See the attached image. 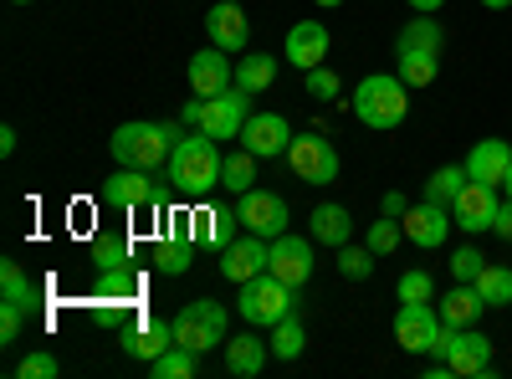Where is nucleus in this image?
Returning <instances> with one entry per match:
<instances>
[{
	"label": "nucleus",
	"instance_id": "nucleus-1",
	"mask_svg": "<svg viewBox=\"0 0 512 379\" xmlns=\"http://www.w3.org/2000/svg\"><path fill=\"white\" fill-rule=\"evenodd\" d=\"M221 139H210V134H185L175 149H169V164H164V175H169V185H175L180 195H210L221 185V149H216Z\"/></svg>",
	"mask_w": 512,
	"mask_h": 379
},
{
	"label": "nucleus",
	"instance_id": "nucleus-2",
	"mask_svg": "<svg viewBox=\"0 0 512 379\" xmlns=\"http://www.w3.org/2000/svg\"><path fill=\"white\" fill-rule=\"evenodd\" d=\"M410 113V98H405V82L390 77V72H369L359 88H354V118L364 123V129H379V134H390L400 129Z\"/></svg>",
	"mask_w": 512,
	"mask_h": 379
},
{
	"label": "nucleus",
	"instance_id": "nucleus-3",
	"mask_svg": "<svg viewBox=\"0 0 512 379\" xmlns=\"http://www.w3.org/2000/svg\"><path fill=\"white\" fill-rule=\"evenodd\" d=\"M108 149H113V159L118 164H128V170H164L169 164V134H164V123H123V129H113V139H108Z\"/></svg>",
	"mask_w": 512,
	"mask_h": 379
},
{
	"label": "nucleus",
	"instance_id": "nucleus-4",
	"mask_svg": "<svg viewBox=\"0 0 512 379\" xmlns=\"http://www.w3.org/2000/svg\"><path fill=\"white\" fill-rule=\"evenodd\" d=\"M169 323H175V344H185V349H195V354H205V349H216V344L231 339V313H226L216 298L185 303Z\"/></svg>",
	"mask_w": 512,
	"mask_h": 379
},
{
	"label": "nucleus",
	"instance_id": "nucleus-5",
	"mask_svg": "<svg viewBox=\"0 0 512 379\" xmlns=\"http://www.w3.org/2000/svg\"><path fill=\"white\" fill-rule=\"evenodd\" d=\"M292 292H297V287H287L282 277L262 272V277L241 282L236 308H241V318H246L251 328H272V323H282L287 313H297V298H292Z\"/></svg>",
	"mask_w": 512,
	"mask_h": 379
},
{
	"label": "nucleus",
	"instance_id": "nucleus-6",
	"mask_svg": "<svg viewBox=\"0 0 512 379\" xmlns=\"http://www.w3.org/2000/svg\"><path fill=\"white\" fill-rule=\"evenodd\" d=\"M431 354H436V359H446L456 379H477V374H487V369H492V339H487V333H477V328L441 323L436 349H431Z\"/></svg>",
	"mask_w": 512,
	"mask_h": 379
},
{
	"label": "nucleus",
	"instance_id": "nucleus-7",
	"mask_svg": "<svg viewBox=\"0 0 512 379\" xmlns=\"http://www.w3.org/2000/svg\"><path fill=\"white\" fill-rule=\"evenodd\" d=\"M287 164L303 185H333L338 180V149L313 129V134H292L287 144Z\"/></svg>",
	"mask_w": 512,
	"mask_h": 379
},
{
	"label": "nucleus",
	"instance_id": "nucleus-8",
	"mask_svg": "<svg viewBox=\"0 0 512 379\" xmlns=\"http://www.w3.org/2000/svg\"><path fill=\"white\" fill-rule=\"evenodd\" d=\"M246 118H251V93H241V88L200 98V134H210V139H241Z\"/></svg>",
	"mask_w": 512,
	"mask_h": 379
},
{
	"label": "nucleus",
	"instance_id": "nucleus-9",
	"mask_svg": "<svg viewBox=\"0 0 512 379\" xmlns=\"http://www.w3.org/2000/svg\"><path fill=\"white\" fill-rule=\"evenodd\" d=\"M236 216H241V226H246V231L277 241V236L287 231V200H282V195H272V190H256V185H251L246 195H236Z\"/></svg>",
	"mask_w": 512,
	"mask_h": 379
},
{
	"label": "nucleus",
	"instance_id": "nucleus-10",
	"mask_svg": "<svg viewBox=\"0 0 512 379\" xmlns=\"http://www.w3.org/2000/svg\"><path fill=\"white\" fill-rule=\"evenodd\" d=\"M267 272L282 277L287 287H303L313 277V236H277L267 241Z\"/></svg>",
	"mask_w": 512,
	"mask_h": 379
},
{
	"label": "nucleus",
	"instance_id": "nucleus-11",
	"mask_svg": "<svg viewBox=\"0 0 512 379\" xmlns=\"http://www.w3.org/2000/svg\"><path fill=\"white\" fill-rule=\"evenodd\" d=\"M436 333H441V313L431 303H400V313H395V344L405 354H431Z\"/></svg>",
	"mask_w": 512,
	"mask_h": 379
},
{
	"label": "nucleus",
	"instance_id": "nucleus-12",
	"mask_svg": "<svg viewBox=\"0 0 512 379\" xmlns=\"http://www.w3.org/2000/svg\"><path fill=\"white\" fill-rule=\"evenodd\" d=\"M400 226H405V241L410 246H420V251H436V246H446V236H451V210L446 205H431V200H420V205H410L405 216H400Z\"/></svg>",
	"mask_w": 512,
	"mask_h": 379
},
{
	"label": "nucleus",
	"instance_id": "nucleus-13",
	"mask_svg": "<svg viewBox=\"0 0 512 379\" xmlns=\"http://www.w3.org/2000/svg\"><path fill=\"white\" fill-rule=\"evenodd\" d=\"M185 77H190L195 98H216V93L236 88L231 52H221V47H205V52H195V57H190V67H185Z\"/></svg>",
	"mask_w": 512,
	"mask_h": 379
},
{
	"label": "nucleus",
	"instance_id": "nucleus-14",
	"mask_svg": "<svg viewBox=\"0 0 512 379\" xmlns=\"http://www.w3.org/2000/svg\"><path fill=\"white\" fill-rule=\"evenodd\" d=\"M497 190L492 185H466L461 195H456V205H451V221L466 231V236H482V231H492V221H497Z\"/></svg>",
	"mask_w": 512,
	"mask_h": 379
},
{
	"label": "nucleus",
	"instance_id": "nucleus-15",
	"mask_svg": "<svg viewBox=\"0 0 512 379\" xmlns=\"http://www.w3.org/2000/svg\"><path fill=\"white\" fill-rule=\"evenodd\" d=\"M98 200L113 205V210H144V205H159V190H154L149 170H128V164H123L113 180H103Z\"/></svg>",
	"mask_w": 512,
	"mask_h": 379
},
{
	"label": "nucleus",
	"instance_id": "nucleus-16",
	"mask_svg": "<svg viewBox=\"0 0 512 379\" xmlns=\"http://www.w3.org/2000/svg\"><path fill=\"white\" fill-rule=\"evenodd\" d=\"M205 36H210V47H221V52H246L251 21H246V11L236 6V0H221V6L205 11Z\"/></svg>",
	"mask_w": 512,
	"mask_h": 379
},
{
	"label": "nucleus",
	"instance_id": "nucleus-17",
	"mask_svg": "<svg viewBox=\"0 0 512 379\" xmlns=\"http://www.w3.org/2000/svg\"><path fill=\"white\" fill-rule=\"evenodd\" d=\"M241 144H246L256 159H277V154H287V144H292V123H287L282 113H251L246 129H241Z\"/></svg>",
	"mask_w": 512,
	"mask_h": 379
},
{
	"label": "nucleus",
	"instance_id": "nucleus-18",
	"mask_svg": "<svg viewBox=\"0 0 512 379\" xmlns=\"http://www.w3.org/2000/svg\"><path fill=\"white\" fill-rule=\"evenodd\" d=\"M267 272V236H241V241H231V246H221V277L226 282H251V277H262Z\"/></svg>",
	"mask_w": 512,
	"mask_h": 379
},
{
	"label": "nucleus",
	"instance_id": "nucleus-19",
	"mask_svg": "<svg viewBox=\"0 0 512 379\" xmlns=\"http://www.w3.org/2000/svg\"><path fill=\"white\" fill-rule=\"evenodd\" d=\"M507 170H512V144H507V139H477L472 154H466V175H472L477 185L502 190Z\"/></svg>",
	"mask_w": 512,
	"mask_h": 379
},
{
	"label": "nucleus",
	"instance_id": "nucleus-20",
	"mask_svg": "<svg viewBox=\"0 0 512 379\" xmlns=\"http://www.w3.org/2000/svg\"><path fill=\"white\" fill-rule=\"evenodd\" d=\"M236 221H241L236 205H200L195 216H190V231H185V236H190L195 246H216V251H221V246L236 241Z\"/></svg>",
	"mask_w": 512,
	"mask_h": 379
},
{
	"label": "nucleus",
	"instance_id": "nucleus-21",
	"mask_svg": "<svg viewBox=\"0 0 512 379\" xmlns=\"http://www.w3.org/2000/svg\"><path fill=\"white\" fill-rule=\"evenodd\" d=\"M282 57L292 62V67H323V57H328V26L323 21H297L292 31H287V47H282Z\"/></svg>",
	"mask_w": 512,
	"mask_h": 379
},
{
	"label": "nucleus",
	"instance_id": "nucleus-22",
	"mask_svg": "<svg viewBox=\"0 0 512 379\" xmlns=\"http://www.w3.org/2000/svg\"><path fill=\"white\" fill-rule=\"evenodd\" d=\"M164 349H175V323H164V318H144L139 328L123 333V354L139 364H154Z\"/></svg>",
	"mask_w": 512,
	"mask_h": 379
},
{
	"label": "nucleus",
	"instance_id": "nucleus-23",
	"mask_svg": "<svg viewBox=\"0 0 512 379\" xmlns=\"http://www.w3.org/2000/svg\"><path fill=\"white\" fill-rule=\"evenodd\" d=\"M308 236L318 241V246H349L354 241V216H349V205H338V200H328V205H313V216H308Z\"/></svg>",
	"mask_w": 512,
	"mask_h": 379
},
{
	"label": "nucleus",
	"instance_id": "nucleus-24",
	"mask_svg": "<svg viewBox=\"0 0 512 379\" xmlns=\"http://www.w3.org/2000/svg\"><path fill=\"white\" fill-rule=\"evenodd\" d=\"M267 354H272L267 339H256V333H236V339H226V374L256 379V374L267 369Z\"/></svg>",
	"mask_w": 512,
	"mask_h": 379
},
{
	"label": "nucleus",
	"instance_id": "nucleus-25",
	"mask_svg": "<svg viewBox=\"0 0 512 379\" xmlns=\"http://www.w3.org/2000/svg\"><path fill=\"white\" fill-rule=\"evenodd\" d=\"M446 47V31H441V21L436 16H410L405 26H400V36H395V52H441Z\"/></svg>",
	"mask_w": 512,
	"mask_h": 379
},
{
	"label": "nucleus",
	"instance_id": "nucleus-26",
	"mask_svg": "<svg viewBox=\"0 0 512 379\" xmlns=\"http://www.w3.org/2000/svg\"><path fill=\"white\" fill-rule=\"evenodd\" d=\"M482 298H477V287L472 282H456L451 292H441V323H456V328H472L482 318Z\"/></svg>",
	"mask_w": 512,
	"mask_h": 379
},
{
	"label": "nucleus",
	"instance_id": "nucleus-27",
	"mask_svg": "<svg viewBox=\"0 0 512 379\" xmlns=\"http://www.w3.org/2000/svg\"><path fill=\"white\" fill-rule=\"evenodd\" d=\"M466 185H472V175H466V164H441V170H436L431 180H425V200L451 210V205H456V195H461Z\"/></svg>",
	"mask_w": 512,
	"mask_h": 379
},
{
	"label": "nucleus",
	"instance_id": "nucleus-28",
	"mask_svg": "<svg viewBox=\"0 0 512 379\" xmlns=\"http://www.w3.org/2000/svg\"><path fill=\"white\" fill-rule=\"evenodd\" d=\"M0 303H11V308H36V282L26 277L21 262H0Z\"/></svg>",
	"mask_w": 512,
	"mask_h": 379
},
{
	"label": "nucleus",
	"instance_id": "nucleus-29",
	"mask_svg": "<svg viewBox=\"0 0 512 379\" xmlns=\"http://www.w3.org/2000/svg\"><path fill=\"white\" fill-rule=\"evenodd\" d=\"M272 354L282 359V364H292V359H303V349H308V328H303V318L297 313H287L282 323H272Z\"/></svg>",
	"mask_w": 512,
	"mask_h": 379
},
{
	"label": "nucleus",
	"instance_id": "nucleus-30",
	"mask_svg": "<svg viewBox=\"0 0 512 379\" xmlns=\"http://www.w3.org/2000/svg\"><path fill=\"white\" fill-rule=\"evenodd\" d=\"M93 292H98V303H128V298H139V272L134 267H108L93 277Z\"/></svg>",
	"mask_w": 512,
	"mask_h": 379
},
{
	"label": "nucleus",
	"instance_id": "nucleus-31",
	"mask_svg": "<svg viewBox=\"0 0 512 379\" xmlns=\"http://www.w3.org/2000/svg\"><path fill=\"white\" fill-rule=\"evenodd\" d=\"M472 287H477V298H482L487 308H512V267L487 262V267H482V277H477Z\"/></svg>",
	"mask_w": 512,
	"mask_h": 379
},
{
	"label": "nucleus",
	"instance_id": "nucleus-32",
	"mask_svg": "<svg viewBox=\"0 0 512 379\" xmlns=\"http://www.w3.org/2000/svg\"><path fill=\"white\" fill-rule=\"evenodd\" d=\"M190 262H195V241H190V236H169V241L154 246V267H159L164 277H185Z\"/></svg>",
	"mask_w": 512,
	"mask_h": 379
},
{
	"label": "nucleus",
	"instance_id": "nucleus-33",
	"mask_svg": "<svg viewBox=\"0 0 512 379\" xmlns=\"http://www.w3.org/2000/svg\"><path fill=\"white\" fill-rule=\"evenodd\" d=\"M400 57V82L405 88H431L441 72V52H395Z\"/></svg>",
	"mask_w": 512,
	"mask_h": 379
},
{
	"label": "nucleus",
	"instance_id": "nucleus-34",
	"mask_svg": "<svg viewBox=\"0 0 512 379\" xmlns=\"http://www.w3.org/2000/svg\"><path fill=\"white\" fill-rule=\"evenodd\" d=\"M272 77H277V57H241V62H236V88L251 93V98L267 93Z\"/></svg>",
	"mask_w": 512,
	"mask_h": 379
},
{
	"label": "nucleus",
	"instance_id": "nucleus-35",
	"mask_svg": "<svg viewBox=\"0 0 512 379\" xmlns=\"http://www.w3.org/2000/svg\"><path fill=\"white\" fill-rule=\"evenodd\" d=\"M195 369H200V354H195V349H185V344L164 349V354L149 364V374H154V379H195Z\"/></svg>",
	"mask_w": 512,
	"mask_h": 379
},
{
	"label": "nucleus",
	"instance_id": "nucleus-36",
	"mask_svg": "<svg viewBox=\"0 0 512 379\" xmlns=\"http://www.w3.org/2000/svg\"><path fill=\"white\" fill-rule=\"evenodd\" d=\"M221 185H226L231 195H246V190L256 185V154H251L246 144H241V149H236V154L221 164Z\"/></svg>",
	"mask_w": 512,
	"mask_h": 379
},
{
	"label": "nucleus",
	"instance_id": "nucleus-37",
	"mask_svg": "<svg viewBox=\"0 0 512 379\" xmlns=\"http://www.w3.org/2000/svg\"><path fill=\"white\" fill-rule=\"evenodd\" d=\"M93 267L108 272V267H134V251H128L123 236H98L93 241Z\"/></svg>",
	"mask_w": 512,
	"mask_h": 379
},
{
	"label": "nucleus",
	"instance_id": "nucleus-38",
	"mask_svg": "<svg viewBox=\"0 0 512 379\" xmlns=\"http://www.w3.org/2000/svg\"><path fill=\"white\" fill-rule=\"evenodd\" d=\"M400 236H405V226H400L395 216H379V221L369 226V236H364V246L374 251V257H390V251L400 246Z\"/></svg>",
	"mask_w": 512,
	"mask_h": 379
},
{
	"label": "nucleus",
	"instance_id": "nucleus-39",
	"mask_svg": "<svg viewBox=\"0 0 512 379\" xmlns=\"http://www.w3.org/2000/svg\"><path fill=\"white\" fill-rule=\"evenodd\" d=\"M395 298H400V303H431V298H436V282H431V272H420V267L400 272Z\"/></svg>",
	"mask_w": 512,
	"mask_h": 379
},
{
	"label": "nucleus",
	"instance_id": "nucleus-40",
	"mask_svg": "<svg viewBox=\"0 0 512 379\" xmlns=\"http://www.w3.org/2000/svg\"><path fill=\"white\" fill-rule=\"evenodd\" d=\"M338 272H344L349 282L374 277V251L369 246H338Z\"/></svg>",
	"mask_w": 512,
	"mask_h": 379
},
{
	"label": "nucleus",
	"instance_id": "nucleus-41",
	"mask_svg": "<svg viewBox=\"0 0 512 379\" xmlns=\"http://www.w3.org/2000/svg\"><path fill=\"white\" fill-rule=\"evenodd\" d=\"M482 267H487V257H482L477 246H456V251H451V277H456V282H477Z\"/></svg>",
	"mask_w": 512,
	"mask_h": 379
},
{
	"label": "nucleus",
	"instance_id": "nucleus-42",
	"mask_svg": "<svg viewBox=\"0 0 512 379\" xmlns=\"http://www.w3.org/2000/svg\"><path fill=\"white\" fill-rule=\"evenodd\" d=\"M303 77H308V98H318V103H328V98L344 93V82H338L333 67H308Z\"/></svg>",
	"mask_w": 512,
	"mask_h": 379
},
{
	"label": "nucleus",
	"instance_id": "nucleus-43",
	"mask_svg": "<svg viewBox=\"0 0 512 379\" xmlns=\"http://www.w3.org/2000/svg\"><path fill=\"white\" fill-rule=\"evenodd\" d=\"M57 374H62V364H57L52 354H41V349L16 364V379H57Z\"/></svg>",
	"mask_w": 512,
	"mask_h": 379
},
{
	"label": "nucleus",
	"instance_id": "nucleus-44",
	"mask_svg": "<svg viewBox=\"0 0 512 379\" xmlns=\"http://www.w3.org/2000/svg\"><path fill=\"white\" fill-rule=\"evenodd\" d=\"M26 308H11V303H0V339H6V344H16L21 339V333H26Z\"/></svg>",
	"mask_w": 512,
	"mask_h": 379
},
{
	"label": "nucleus",
	"instance_id": "nucleus-45",
	"mask_svg": "<svg viewBox=\"0 0 512 379\" xmlns=\"http://www.w3.org/2000/svg\"><path fill=\"white\" fill-rule=\"evenodd\" d=\"M492 236L512 241V200H502V205H497V221H492Z\"/></svg>",
	"mask_w": 512,
	"mask_h": 379
},
{
	"label": "nucleus",
	"instance_id": "nucleus-46",
	"mask_svg": "<svg viewBox=\"0 0 512 379\" xmlns=\"http://www.w3.org/2000/svg\"><path fill=\"white\" fill-rule=\"evenodd\" d=\"M379 210H384V216H395V221H400V216H405V210H410V200H405L400 190H390V195H384V200H379Z\"/></svg>",
	"mask_w": 512,
	"mask_h": 379
},
{
	"label": "nucleus",
	"instance_id": "nucleus-47",
	"mask_svg": "<svg viewBox=\"0 0 512 379\" xmlns=\"http://www.w3.org/2000/svg\"><path fill=\"white\" fill-rule=\"evenodd\" d=\"M405 6H410V11H420V16H436V11L446 6V0H405Z\"/></svg>",
	"mask_w": 512,
	"mask_h": 379
},
{
	"label": "nucleus",
	"instance_id": "nucleus-48",
	"mask_svg": "<svg viewBox=\"0 0 512 379\" xmlns=\"http://www.w3.org/2000/svg\"><path fill=\"white\" fill-rule=\"evenodd\" d=\"M0 154H6V159L16 154V129H11V123H6V129H0Z\"/></svg>",
	"mask_w": 512,
	"mask_h": 379
},
{
	"label": "nucleus",
	"instance_id": "nucleus-49",
	"mask_svg": "<svg viewBox=\"0 0 512 379\" xmlns=\"http://www.w3.org/2000/svg\"><path fill=\"white\" fill-rule=\"evenodd\" d=\"M482 6H487V11H507V6H512V0H482Z\"/></svg>",
	"mask_w": 512,
	"mask_h": 379
},
{
	"label": "nucleus",
	"instance_id": "nucleus-50",
	"mask_svg": "<svg viewBox=\"0 0 512 379\" xmlns=\"http://www.w3.org/2000/svg\"><path fill=\"white\" fill-rule=\"evenodd\" d=\"M502 190H507V200H512V170H507V180H502Z\"/></svg>",
	"mask_w": 512,
	"mask_h": 379
},
{
	"label": "nucleus",
	"instance_id": "nucleus-51",
	"mask_svg": "<svg viewBox=\"0 0 512 379\" xmlns=\"http://www.w3.org/2000/svg\"><path fill=\"white\" fill-rule=\"evenodd\" d=\"M318 6H328V11H333V6H344V0H318Z\"/></svg>",
	"mask_w": 512,
	"mask_h": 379
},
{
	"label": "nucleus",
	"instance_id": "nucleus-52",
	"mask_svg": "<svg viewBox=\"0 0 512 379\" xmlns=\"http://www.w3.org/2000/svg\"><path fill=\"white\" fill-rule=\"evenodd\" d=\"M16 6H31V0H16Z\"/></svg>",
	"mask_w": 512,
	"mask_h": 379
}]
</instances>
